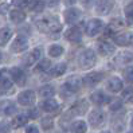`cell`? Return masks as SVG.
Instances as JSON below:
<instances>
[{"mask_svg":"<svg viewBox=\"0 0 133 133\" xmlns=\"http://www.w3.org/2000/svg\"><path fill=\"white\" fill-rule=\"evenodd\" d=\"M36 26L42 32H59L62 30V23L57 16H52V15H47L36 20Z\"/></svg>","mask_w":133,"mask_h":133,"instance_id":"1","label":"cell"},{"mask_svg":"<svg viewBox=\"0 0 133 133\" xmlns=\"http://www.w3.org/2000/svg\"><path fill=\"white\" fill-rule=\"evenodd\" d=\"M96 61H97V55H96L94 50L85 49L83 51H81L79 57H78V65H79L81 69L88 70L96 65Z\"/></svg>","mask_w":133,"mask_h":133,"instance_id":"2","label":"cell"},{"mask_svg":"<svg viewBox=\"0 0 133 133\" xmlns=\"http://www.w3.org/2000/svg\"><path fill=\"white\" fill-rule=\"evenodd\" d=\"M102 28H104V22L101 19H90L86 23V34L90 38L98 35L102 31Z\"/></svg>","mask_w":133,"mask_h":133,"instance_id":"3","label":"cell"},{"mask_svg":"<svg viewBox=\"0 0 133 133\" xmlns=\"http://www.w3.org/2000/svg\"><path fill=\"white\" fill-rule=\"evenodd\" d=\"M81 88H82V79L77 75L69 77L66 82L63 83V89L69 93H77L81 90Z\"/></svg>","mask_w":133,"mask_h":133,"instance_id":"4","label":"cell"},{"mask_svg":"<svg viewBox=\"0 0 133 133\" xmlns=\"http://www.w3.org/2000/svg\"><path fill=\"white\" fill-rule=\"evenodd\" d=\"M102 79H104V73L102 71H91V73H88L83 77L82 83H85L88 88H94V86L98 85Z\"/></svg>","mask_w":133,"mask_h":133,"instance_id":"5","label":"cell"},{"mask_svg":"<svg viewBox=\"0 0 133 133\" xmlns=\"http://www.w3.org/2000/svg\"><path fill=\"white\" fill-rule=\"evenodd\" d=\"M28 49V39L23 35H19L14 39V42L11 44V52H23Z\"/></svg>","mask_w":133,"mask_h":133,"instance_id":"6","label":"cell"},{"mask_svg":"<svg viewBox=\"0 0 133 133\" xmlns=\"http://www.w3.org/2000/svg\"><path fill=\"white\" fill-rule=\"evenodd\" d=\"M35 99H36V94L32 90H24L22 91L20 94L18 96V102L23 106H31L35 104Z\"/></svg>","mask_w":133,"mask_h":133,"instance_id":"7","label":"cell"},{"mask_svg":"<svg viewBox=\"0 0 133 133\" xmlns=\"http://www.w3.org/2000/svg\"><path fill=\"white\" fill-rule=\"evenodd\" d=\"M105 121V113L101 110V109H94V110H91L90 114H89V122L91 127L94 128H98L101 125L104 124Z\"/></svg>","mask_w":133,"mask_h":133,"instance_id":"8","label":"cell"},{"mask_svg":"<svg viewBox=\"0 0 133 133\" xmlns=\"http://www.w3.org/2000/svg\"><path fill=\"white\" fill-rule=\"evenodd\" d=\"M10 74H11V79L16 85H19V86L26 85L27 75H26L24 71H23V69H20V67H12L10 70Z\"/></svg>","mask_w":133,"mask_h":133,"instance_id":"9","label":"cell"},{"mask_svg":"<svg viewBox=\"0 0 133 133\" xmlns=\"http://www.w3.org/2000/svg\"><path fill=\"white\" fill-rule=\"evenodd\" d=\"M116 0H98L96 4V12L98 15H108L113 10Z\"/></svg>","mask_w":133,"mask_h":133,"instance_id":"10","label":"cell"},{"mask_svg":"<svg viewBox=\"0 0 133 133\" xmlns=\"http://www.w3.org/2000/svg\"><path fill=\"white\" fill-rule=\"evenodd\" d=\"M81 16H82V12H81L79 8L70 7V8H67L65 11V20H66L67 24H74V23H77L81 19Z\"/></svg>","mask_w":133,"mask_h":133,"instance_id":"11","label":"cell"},{"mask_svg":"<svg viewBox=\"0 0 133 133\" xmlns=\"http://www.w3.org/2000/svg\"><path fill=\"white\" fill-rule=\"evenodd\" d=\"M97 47H98V52L102 57H109L112 54H114V51H116V46L109 41H99Z\"/></svg>","mask_w":133,"mask_h":133,"instance_id":"12","label":"cell"},{"mask_svg":"<svg viewBox=\"0 0 133 133\" xmlns=\"http://www.w3.org/2000/svg\"><path fill=\"white\" fill-rule=\"evenodd\" d=\"M41 57H42V49H41V47H36V49H34L32 51H30L27 55L24 57L23 63H24L27 67H31L32 65H35L39 59H41Z\"/></svg>","mask_w":133,"mask_h":133,"instance_id":"13","label":"cell"},{"mask_svg":"<svg viewBox=\"0 0 133 133\" xmlns=\"http://www.w3.org/2000/svg\"><path fill=\"white\" fill-rule=\"evenodd\" d=\"M39 108H41L42 110L47 112V113H55V112H58V109H59V104L57 102L55 99H52V97H51V98L43 99L42 102L39 104Z\"/></svg>","mask_w":133,"mask_h":133,"instance_id":"14","label":"cell"},{"mask_svg":"<svg viewBox=\"0 0 133 133\" xmlns=\"http://www.w3.org/2000/svg\"><path fill=\"white\" fill-rule=\"evenodd\" d=\"M90 99H91V102H93V104H94V105H98V106H101V105H106V104L110 102V97H108L105 93H104V91H101V90L93 93V94L90 96Z\"/></svg>","mask_w":133,"mask_h":133,"instance_id":"15","label":"cell"},{"mask_svg":"<svg viewBox=\"0 0 133 133\" xmlns=\"http://www.w3.org/2000/svg\"><path fill=\"white\" fill-rule=\"evenodd\" d=\"M65 38L67 39L69 42H73V43L81 42V39H82V31H81L79 27H71V28H69L66 32H65Z\"/></svg>","mask_w":133,"mask_h":133,"instance_id":"16","label":"cell"},{"mask_svg":"<svg viewBox=\"0 0 133 133\" xmlns=\"http://www.w3.org/2000/svg\"><path fill=\"white\" fill-rule=\"evenodd\" d=\"M88 109H89V102L85 98H82L79 101H77V102L71 106V113L77 114V116H82L88 112Z\"/></svg>","mask_w":133,"mask_h":133,"instance_id":"17","label":"cell"},{"mask_svg":"<svg viewBox=\"0 0 133 133\" xmlns=\"http://www.w3.org/2000/svg\"><path fill=\"white\" fill-rule=\"evenodd\" d=\"M124 88V85H122V81L118 77H112L106 83V89L109 91H112V93H120Z\"/></svg>","mask_w":133,"mask_h":133,"instance_id":"18","label":"cell"},{"mask_svg":"<svg viewBox=\"0 0 133 133\" xmlns=\"http://www.w3.org/2000/svg\"><path fill=\"white\" fill-rule=\"evenodd\" d=\"M114 42L118 46H129L133 42V32H122L114 35Z\"/></svg>","mask_w":133,"mask_h":133,"instance_id":"19","label":"cell"},{"mask_svg":"<svg viewBox=\"0 0 133 133\" xmlns=\"http://www.w3.org/2000/svg\"><path fill=\"white\" fill-rule=\"evenodd\" d=\"M133 61V54L129 51H122L120 54H117L114 58V63L116 65H128Z\"/></svg>","mask_w":133,"mask_h":133,"instance_id":"20","label":"cell"},{"mask_svg":"<svg viewBox=\"0 0 133 133\" xmlns=\"http://www.w3.org/2000/svg\"><path fill=\"white\" fill-rule=\"evenodd\" d=\"M0 91H2V94H10V93L14 91V85H12V79L10 77H3L2 79H0Z\"/></svg>","mask_w":133,"mask_h":133,"instance_id":"21","label":"cell"},{"mask_svg":"<svg viewBox=\"0 0 133 133\" xmlns=\"http://www.w3.org/2000/svg\"><path fill=\"white\" fill-rule=\"evenodd\" d=\"M66 70H67L66 63H58V65L54 66L52 69H49V70H47V75H49V77H52V78L61 77V75H63V74L66 73Z\"/></svg>","mask_w":133,"mask_h":133,"instance_id":"22","label":"cell"},{"mask_svg":"<svg viewBox=\"0 0 133 133\" xmlns=\"http://www.w3.org/2000/svg\"><path fill=\"white\" fill-rule=\"evenodd\" d=\"M10 19L12 23H16V24H20V23H23L26 20V14L23 12L20 8L18 10H12L10 11Z\"/></svg>","mask_w":133,"mask_h":133,"instance_id":"23","label":"cell"},{"mask_svg":"<svg viewBox=\"0 0 133 133\" xmlns=\"http://www.w3.org/2000/svg\"><path fill=\"white\" fill-rule=\"evenodd\" d=\"M12 38V30L8 27L0 28V46H5Z\"/></svg>","mask_w":133,"mask_h":133,"instance_id":"24","label":"cell"},{"mask_svg":"<svg viewBox=\"0 0 133 133\" xmlns=\"http://www.w3.org/2000/svg\"><path fill=\"white\" fill-rule=\"evenodd\" d=\"M70 130L71 133H86L88 130V124L85 121H74L71 125H70Z\"/></svg>","mask_w":133,"mask_h":133,"instance_id":"25","label":"cell"},{"mask_svg":"<svg viewBox=\"0 0 133 133\" xmlns=\"http://www.w3.org/2000/svg\"><path fill=\"white\" fill-rule=\"evenodd\" d=\"M28 118H30V117H28L27 114H19V116H16V117H15V118L12 120L11 127H12L14 129L22 128L23 125H26V124L28 122Z\"/></svg>","mask_w":133,"mask_h":133,"instance_id":"26","label":"cell"},{"mask_svg":"<svg viewBox=\"0 0 133 133\" xmlns=\"http://www.w3.org/2000/svg\"><path fill=\"white\" fill-rule=\"evenodd\" d=\"M54 94H55V89L51 85H44L39 89V96L42 98H51L54 97Z\"/></svg>","mask_w":133,"mask_h":133,"instance_id":"27","label":"cell"},{"mask_svg":"<svg viewBox=\"0 0 133 133\" xmlns=\"http://www.w3.org/2000/svg\"><path fill=\"white\" fill-rule=\"evenodd\" d=\"M63 51H65V49L61 44H51L49 47V55L51 58H58L63 54Z\"/></svg>","mask_w":133,"mask_h":133,"instance_id":"28","label":"cell"},{"mask_svg":"<svg viewBox=\"0 0 133 133\" xmlns=\"http://www.w3.org/2000/svg\"><path fill=\"white\" fill-rule=\"evenodd\" d=\"M44 5H46V3L42 2V0H34V2H30L28 7H30V10L32 12L39 14V12H42L44 10Z\"/></svg>","mask_w":133,"mask_h":133,"instance_id":"29","label":"cell"},{"mask_svg":"<svg viewBox=\"0 0 133 133\" xmlns=\"http://www.w3.org/2000/svg\"><path fill=\"white\" fill-rule=\"evenodd\" d=\"M2 109H3V113H4L5 116H12L15 112H16V106H15V104L10 102V101L4 102L3 106H2Z\"/></svg>","mask_w":133,"mask_h":133,"instance_id":"30","label":"cell"},{"mask_svg":"<svg viewBox=\"0 0 133 133\" xmlns=\"http://www.w3.org/2000/svg\"><path fill=\"white\" fill-rule=\"evenodd\" d=\"M50 66H51L50 59H42V61L38 63V66L35 67V71H38V73H44V71H47V70L50 69Z\"/></svg>","mask_w":133,"mask_h":133,"instance_id":"31","label":"cell"},{"mask_svg":"<svg viewBox=\"0 0 133 133\" xmlns=\"http://www.w3.org/2000/svg\"><path fill=\"white\" fill-rule=\"evenodd\" d=\"M125 18H127L128 24H133V3L125 7Z\"/></svg>","mask_w":133,"mask_h":133,"instance_id":"32","label":"cell"},{"mask_svg":"<svg viewBox=\"0 0 133 133\" xmlns=\"http://www.w3.org/2000/svg\"><path fill=\"white\" fill-rule=\"evenodd\" d=\"M122 77L127 82L133 83V66H128L127 69H125L122 71Z\"/></svg>","mask_w":133,"mask_h":133,"instance_id":"33","label":"cell"},{"mask_svg":"<svg viewBox=\"0 0 133 133\" xmlns=\"http://www.w3.org/2000/svg\"><path fill=\"white\" fill-rule=\"evenodd\" d=\"M122 99L127 102H133V88H127L122 90Z\"/></svg>","mask_w":133,"mask_h":133,"instance_id":"34","label":"cell"},{"mask_svg":"<svg viewBox=\"0 0 133 133\" xmlns=\"http://www.w3.org/2000/svg\"><path fill=\"white\" fill-rule=\"evenodd\" d=\"M30 2H31V0H14L12 4H14L15 7H16V8L23 10V8H28Z\"/></svg>","mask_w":133,"mask_h":133,"instance_id":"35","label":"cell"},{"mask_svg":"<svg viewBox=\"0 0 133 133\" xmlns=\"http://www.w3.org/2000/svg\"><path fill=\"white\" fill-rule=\"evenodd\" d=\"M52 124H54V121H52L51 117H46V118L42 120V127H43L44 129H50V128L52 127Z\"/></svg>","mask_w":133,"mask_h":133,"instance_id":"36","label":"cell"},{"mask_svg":"<svg viewBox=\"0 0 133 133\" xmlns=\"http://www.w3.org/2000/svg\"><path fill=\"white\" fill-rule=\"evenodd\" d=\"M11 127L7 122H0V133H10Z\"/></svg>","mask_w":133,"mask_h":133,"instance_id":"37","label":"cell"},{"mask_svg":"<svg viewBox=\"0 0 133 133\" xmlns=\"http://www.w3.org/2000/svg\"><path fill=\"white\" fill-rule=\"evenodd\" d=\"M10 11V4H7V3H3V4H0V15H4Z\"/></svg>","mask_w":133,"mask_h":133,"instance_id":"38","label":"cell"},{"mask_svg":"<svg viewBox=\"0 0 133 133\" xmlns=\"http://www.w3.org/2000/svg\"><path fill=\"white\" fill-rule=\"evenodd\" d=\"M26 133H39V129H38V127H35V125H30V127H27V129H26Z\"/></svg>","mask_w":133,"mask_h":133,"instance_id":"39","label":"cell"},{"mask_svg":"<svg viewBox=\"0 0 133 133\" xmlns=\"http://www.w3.org/2000/svg\"><path fill=\"white\" fill-rule=\"evenodd\" d=\"M28 117H31V118H36V117H39V112L36 110V109H31L30 113L27 114Z\"/></svg>","mask_w":133,"mask_h":133,"instance_id":"40","label":"cell"},{"mask_svg":"<svg viewBox=\"0 0 133 133\" xmlns=\"http://www.w3.org/2000/svg\"><path fill=\"white\" fill-rule=\"evenodd\" d=\"M59 3V0H46V4L50 5V7H54V5H57Z\"/></svg>","mask_w":133,"mask_h":133,"instance_id":"41","label":"cell"},{"mask_svg":"<svg viewBox=\"0 0 133 133\" xmlns=\"http://www.w3.org/2000/svg\"><path fill=\"white\" fill-rule=\"evenodd\" d=\"M120 108H121V102L120 101H116V104L112 105V110H118Z\"/></svg>","mask_w":133,"mask_h":133,"instance_id":"42","label":"cell"},{"mask_svg":"<svg viewBox=\"0 0 133 133\" xmlns=\"http://www.w3.org/2000/svg\"><path fill=\"white\" fill-rule=\"evenodd\" d=\"M77 2V0H65V4H67V5H71V4H74Z\"/></svg>","mask_w":133,"mask_h":133,"instance_id":"43","label":"cell"},{"mask_svg":"<svg viewBox=\"0 0 133 133\" xmlns=\"http://www.w3.org/2000/svg\"><path fill=\"white\" fill-rule=\"evenodd\" d=\"M81 2L83 3V4H89V3H91L93 0H81Z\"/></svg>","mask_w":133,"mask_h":133,"instance_id":"44","label":"cell"},{"mask_svg":"<svg viewBox=\"0 0 133 133\" xmlns=\"http://www.w3.org/2000/svg\"><path fill=\"white\" fill-rule=\"evenodd\" d=\"M2 59H3V54H2V51H0V62H2Z\"/></svg>","mask_w":133,"mask_h":133,"instance_id":"45","label":"cell"},{"mask_svg":"<svg viewBox=\"0 0 133 133\" xmlns=\"http://www.w3.org/2000/svg\"><path fill=\"white\" fill-rule=\"evenodd\" d=\"M130 127H132V130H133V117H132V122H130Z\"/></svg>","mask_w":133,"mask_h":133,"instance_id":"46","label":"cell"},{"mask_svg":"<svg viewBox=\"0 0 133 133\" xmlns=\"http://www.w3.org/2000/svg\"><path fill=\"white\" fill-rule=\"evenodd\" d=\"M102 133H112V132H109V130H104Z\"/></svg>","mask_w":133,"mask_h":133,"instance_id":"47","label":"cell"},{"mask_svg":"<svg viewBox=\"0 0 133 133\" xmlns=\"http://www.w3.org/2000/svg\"><path fill=\"white\" fill-rule=\"evenodd\" d=\"M0 73H2V70H0Z\"/></svg>","mask_w":133,"mask_h":133,"instance_id":"48","label":"cell"},{"mask_svg":"<svg viewBox=\"0 0 133 133\" xmlns=\"http://www.w3.org/2000/svg\"><path fill=\"white\" fill-rule=\"evenodd\" d=\"M132 133H133V132H132Z\"/></svg>","mask_w":133,"mask_h":133,"instance_id":"49","label":"cell"}]
</instances>
